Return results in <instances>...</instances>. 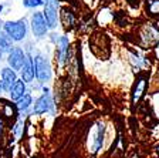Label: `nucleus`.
Listing matches in <instances>:
<instances>
[{
    "label": "nucleus",
    "instance_id": "1",
    "mask_svg": "<svg viewBox=\"0 0 159 158\" xmlns=\"http://www.w3.org/2000/svg\"><path fill=\"white\" fill-rule=\"evenodd\" d=\"M104 134H105V125L104 122H97L94 127H91L88 134V150L89 152H97L104 142Z\"/></svg>",
    "mask_w": 159,
    "mask_h": 158
},
{
    "label": "nucleus",
    "instance_id": "2",
    "mask_svg": "<svg viewBox=\"0 0 159 158\" xmlns=\"http://www.w3.org/2000/svg\"><path fill=\"white\" fill-rule=\"evenodd\" d=\"M4 30H6V33L11 37V40L20 41V40L24 39V36H26V33H27L26 22H24V20H20V22H7V23L4 24Z\"/></svg>",
    "mask_w": 159,
    "mask_h": 158
},
{
    "label": "nucleus",
    "instance_id": "3",
    "mask_svg": "<svg viewBox=\"0 0 159 158\" xmlns=\"http://www.w3.org/2000/svg\"><path fill=\"white\" fill-rule=\"evenodd\" d=\"M34 64H36V76L41 81H47L51 77V67L50 63L46 57L43 56H37L34 59Z\"/></svg>",
    "mask_w": 159,
    "mask_h": 158
},
{
    "label": "nucleus",
    "instance_id": "4",
    "mask_svg": "<svg viewBox=\"0 0 159 158\" xmlns=\"http://www.w3.org/2000/svg\"><path fill=\"white\" fill-rule=\"evenodd\" d=\"M24 63H26V56H24V53L21 49L16 47L10 51L9 54V64L13 67V70H21L24 66Z\"/></svg>",
    "mask_w": 159,
    "mask_h": 158
},
{
    "label": "nucleus",
    "instance_id": "5",
    "mask_svg": "<svg viewBox=\"0 0 159 158\" xmlns=\"http://www.w3.org/2000/svg\"><path fill=\"white\" fill-rule=\"evenodd\" d=\"M46 20H44L43 14L41 13H34L33 19H31V27H33V33L37 37H43L47 31V26H46Z\"/></svg>",
    "mask_w": 159,
    "mask_h": 158
},
{
    "label": "nucleus",
    "instance_id": "6",
    "mask_svg": "<svg viewBox=\"0 0 159 158\" xmlns=\"http://www.w3.org/2000/svg\"><path fill=\"white\" fill-rule=\"evenodd\" d=\"M44 17H46V23L48 27L54 29L57 24V12H56V7L54 4L51 3V0L47 2V6H46V10H44Z\"/></svg>",
    "mask_w": 159,
    "mask_h": 158
},
{
    "label": "nucleus",
    "instance_id": "7",
    "mask_svg": "<svg viewBox=\"0 0 159 158\" xmlns=\"http://www.w3.org/2000/svg\"><path fill=\"white\" fill-rule=\"evenodd\" d=\"M16 80H17L16 73H14L11 69H3L2 70V81H3L4 89L10 90L11 86L16 83Z\"/></svg>",
    "mask_w": 159,
    "mask_h": 158
},
{
    "label": "nucleus",
    "instance_id": "8",
    "mask_svg": "<svg viewBox=\"0 0 159 158\" xmlns=\"http://www.w3.org/2000/svg\"><path fill=\"white\" fill-rule=\"evenodd\" d=\"M50 104H51V100H50V94H44V96H41L39 100H37L36 105H34V113L36 114H43V113H46L47 110L50 108Z\"/></svg>",
    "mask_w": 159,
    "mask_h": 158
},
{
    "label": "nucleus",
    "instance_id": "9",
    "mask_svg": "<svg viewBox=\"0 0 159 158\" xmlns=\"http://www.w3.org/2000/svg\"><path fill=\"white\" fill-rule=\"evenodd\" d=\"M24 93H26V86H24L23 81H17L14 83L11 89H10V97L13 100H19L24 96Z\"/></svg>",
    "mask_w": 159,
    "mask_h": 158
},
{
    "label": "nucleus",
    "instance_id": "10",
    "mask_svg": "<svg viewBox=\"0 0 159 158\" xmlns=\"http://www.w3.org/2000/svg\"><path fill=\"white\" fill-rule=\"evenodd\" d=\"M23 80L27 83H30L31 80L34 79V69H33V63L30 59H26V63H24L23 66Z\"/></svg>",
    "mask_w": 159,
    "mask_h": 158
},
{
    "label": "nucleus",
    "instance_id": "11",
    "mask_svg": "<svg viewBox=\"0 0 159 158\" xmlns=\"http://www.w3.org/2000/svg\"><path fill=\"white\" fill-rule=\"evenodd\" d=\"M145 87H146V80L145 79H139L138 83H136L135 89H134V96H132L134 103H136L139 98H141V96H142V93H143V90H145Z\"/></svg>",
    "mask_w": 159,
    "mask_h": 158
},
{
    "label": "nucleus",
    "instance_id": "12",
    "mask_svg": "<svg viewBox=\"0 0 159 158\" xmlns=\"http://www.w3.org/2000/svg\"><path fill=\"white\" fill-rule=\"evenodd\" d=\"M10 47H11V37L7 33L0 31V50L2 51H9Z\"/></svg>",
    "mask_w": 159,
    "mask_h": 158
},
{
    "label": "nucleus",
    "instance_id": "13",
    "mask_svg": "<svg viewBox=\"0 0 159 158\" xmlns=\"http://www.w3.org/2000/svg\"><path fill=\"white\" fill-rule=\"evenodd\" d=\"M30 104H31V97H30V96H23L21 98L17 100V108L23 110V111L29 108Z\"/></svg>",
    "mask_w": 159,
    "mask_h": 158
},
{
    "label": "nucleus",
    "instance_id": "14",
    "mask_svg": "<svg viewBox=\"0 0 159 158\" xmlns=\"http://www.w3.org/2000/svg\"><path fill=\"white\" fill-rule=\"evenodd\" d=\"M146 7L151 14H159V0H148Z\"/></svg>",
    "mask_w": 159,
    "mask_h": 158
},
{
    "label": "nucleus",
    "instance_id": "15",
    "mask_svg": "<svg viewBox=\"0 0 159 158\" xmlns=\"http://www.w3.org/2000/svg\"><path fill=\"white\" fill-rule=\"evenodd\" d=\"M23 3L26 7H39L43 4V0H24Z\"/></svg>",
    "mask_w": 159,
    "mask_h": 158
},
{
    "label": "nucleus",
    "instance_id": "16",
    "mask_svg": "<svg viewBox=\"0 0 159 158\" xmlns=\"http://www.w3.org/2000/svg\"><path fill=\"white\" fill-rule=\"evenodd\" d=\"M4 90V86H3V81H0V93Z\"/></svg>",
    "mask_w": 159,
    "mask_h": 158
},
{
    "label": "nucleus",
    "instance_id": "17",
    "mask_svg": "<svg viewBox=\"0 0 159 158\" xmlns=\"http://www.w3.org/2000/svg\"><path fill=\"white\" fill-rule=\"evenodd\" d=\"M2 53H3V51H2V50H0V59H2Z\"/></svg>",
    "mask_w": 159,
    "mask_h": 158
},
{
    "label": "nucleus",
    "instance_id": "18",
    "mask_svg": "<svg viewBox=\"0 0 159 158\" xmlns=\"http://www.w3.org/2000/svg\"><path fill=\"white\" fill-rule=\"evenodd\" d=\"M47 2H50V0H46V3H47Z\"/></svg>",
    "mask_w": 159,
    "mask_h": 158
},
{
    "label": "nucleus",
    "instance_id": "19",
    "mask_svg": "<svg viewBox=\"0 0 159 158\" xmlns=\"http://www.w3.org/2000/svg\"><path fill=\"white\" fill-rule=\"evenodd\" d=\"M0 24H2V23H0Z\"/></svg>",
    "mask_w": 159,
    "mask_h": 158
}]
</instances>
